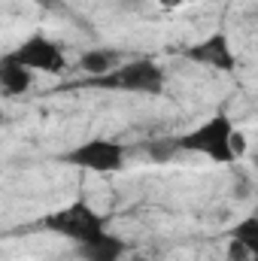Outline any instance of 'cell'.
I'll return each instance as SVG.
<instances>
[{
  "mask_svg": "<svg viewBox=\"0 0 258 261\" xmlns=\"http://www.w3.org/2000/svg\"><path fill=\"white\" fill-rule=\"evenodd\" d=\"M231 119L228 116H213L210 122H203L200 128H194L192 134L173 140L170 149H186V152H200L213 161H234L231 152Z\"/></svg>",
  "mask_w": 258,
  "mask_h": 261,
  "instance_id": "6da1fadb",
  "label": "cell"
},
{
  "mask_svg": "<svg viewBox=\"0 0 258 261\" xmlns=\"http://www.w3.org/2000/svg\"><path fill=\"white\" fill-rule=\"evenodd\" d=\"M46 228L55 231V234H64V237L76 240V243H85V240H91V237H97V234L104 231V219H100L85 200H76V203H70L67 210L52 213V216L46 219Z\"/></svg>",
  "mask_w": 258,
  "mask_h": 261,
  "instance_id": "7a4b0ae2",
  "label": "cell"
},
{
  "mask_svg": "<svg viewBox=\"0 0 258 261\" xmlns=\"http://www.w3.org/2000/svg\"><path fill=\"white\" fill-rule=\"evenodd\" d=\"M61 161L82 167V170H94V173H116L125 164V149L113 140H88L70 149L67 155H61Z\"/></svg>",
  "mask_w": 258,
  "mask_h": 261,
  "instance_id": "3957f363",
  "label": "cell"
},
{
  "mask_svg": "<svg viewBox=\"0 0 258 261\" xmlns=\"http://www.w3.org/2000/svg\"><path fill=\"white\" fill-rule=\"evenodd\" d=\"M9 58L15 61V64L28 67L31 73L34 70H40V73H61L67 67L64 55H61V49L52 43V40H46V37H40V34H34V37H28L15 52H9Z\"/></svg>",
  "mask_w": 258,
  "mask_h": 261,
  "instance_id": "277c9868",
  "label": "cell"
},
{
  "mask_svg": "<svg viewBox=\"0 0 258 261\" xmlns=\"http://www.w3.org/2000/svg\"><path fill=\"white\" fill-rule=\"evenodd\" d=\"M113 73H116V88H125V91L161 94V88H164V70L155 61H149V58L131 61V64L113 70Z\"/></svg>",
  "mask_w": 258,
  "mask_h": 261,
  "instance_id": "5b68a950",
  "label": "cell"
},
{
  "mask_svg": "<svg viewBox=\"0 0 258 261\" xmlns=\"http://www.w3.org/2000/svg\"><path fill=\"white\" fill-rule=\"evenodd\" d=\"M189 55H192L194 61H200V64H213V67H219V70H234L231 43H228L225 34H213V37H207L203 43H197V46L189 49Z\"/></svg>",
  "mask_w": 258,
  "mask_h": 261,
  "instance_id": "8992f818",
  "label": "cell"
},
{
  "mask_svg": "<svg viewBox=\"0 0 258 261\" xmlns=\"http://www.w3.org/2000/svg\"><path fill=\"white\" fill-rule=\"evenodd\" d=\"M79 255H82L85 261H122V255H125V243H122L119 237L100 231L97 237L79 243Z\"/></svg>",
  "mask_w": 258,
  "mask_h": 261,
  "instance_id": "52a82bcc",
  "label": "cell"
},
{
  "mask_svg": "<svg viewBox=\"0 0 258 261\" xmlns=\"http://www.w3.org/2000/svg\"><path fill=\"white\" fill-rule=\"evenodd\" d=\"M0 88L6 94H21L31 88V70L21 64H15L9 55L0 61Z\"/></svg>",
  "mask_w": 258,
  "mask_h": 261,
  "instance_id": "ba28073f",
  "label": "cell"
},
{
  "mask_svg": "<svg viewBox=\"0 0 258 261\" xmlns=\"http://www.w3.org/2000/svg\"><path fill=\"white\" fill-rule=\"evenodd\" d=\"M116 64H119V52H110V49H88L79 58V67L88 76H107L116 70Z\"/></svg>",
  "mask_w": 258,
  "mask_h": 261,
  "instance_id": "9c48e42d",
  "label": "cell"
},
{
  "mask_svg": "<svg viewBox=\"0 0 258 261\" xmlns=\"http://www.w3.org/2000/svg\"><path fill=\"white\" fill-rule=\"evenodd\" d=\"M234 240L243 243V246L255 255V249H258V219H243V222L234 228Z\"/></svg>",
  "mask_w": 258,
  "mask_h": 261,
  "instance_id": "30bf717a",
  "label": "cell"
},
{
  "mask_svg": "<svg viewBox=\"0 0 258 261\" xmlns=\"http://www.w3.org/2000/svg\"><path fill=\"white\" fill-rule=\"evenodd\" d=\"M249 258H252V252H249L243 243L231 240V246H228V261H249Z\"/></svg>",
  "mask_w": 258,
  "mask_h": 261,
  "instance_id": "8fae6325",
  "label": "cell"
},
{
  "mask_svg": "<svg viewBox=\"0 0 258 261\" xmlns=\"http://www.w3.org/2000/svg\"><path fill=\"white\" fill-rule=\"evenodd\" d=\"M231 152H234V161H237L240 155H246V137H243L237 128L231 130Z\"/></svg>",
  "mask_w": 258,
  "mask_h": 261,
  "instance_id": "7c38bea8",
  "label": "cell"
},
{
  "mask_svg": "<svg viewBox=\"0 0 258 261\" xmlns=\"http://www.w3.org/2000/svg\"><path fill=\"white\" fill-rule=\"evenodd\" d=\"M179 3H183V0H158V6H161V9H176Z\"/></svg>",
  "mask_w": 258,
  "mask_h": 261,
  "instance_id": "4fadbf2b",
  "label": "cell"
},
{
  "mask_svg": "<svg viewBox=\"0 0 258 261\" xmlns=\"http://www.w3.org/2000/svg\"><path fill=\"white\" fill-rule=\"evenodd\" d=\"M0 125H3V113H0Z\"/></svg>",
  "mask_w": 258,
  "mask_h": 261,
  "instance_id": "5bb4252c",
  "label": "cell"
}]
</instances>
